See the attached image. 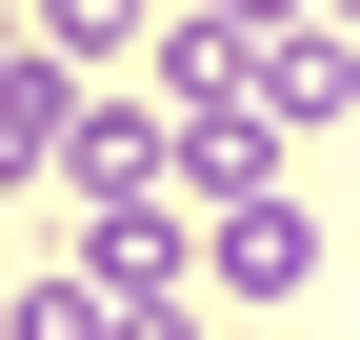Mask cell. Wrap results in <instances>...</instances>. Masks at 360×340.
<instances>
[{
	"mask_svg": "<svg viewBox=\"0 0 360 340\" xmlns=\"http://www.w3.org/2000/svg\"><path fill=\"white\" fill-rule=\"evenodd\" d=\"M220 20H300V0H220Z\"/></svg>",
	"mask_w": 360,
	"mask_h": 340,
	"instance_id": "obj_7",
	"label": "cell"
},
{
	"mask_svg": "<svg viewBox=\"0 0 360 340\" xmlns=\"http://www.w3.org/2000/svg\"><path fill=\"white\" fill-rule=\"evenodd\" d=\"M0 340H120V301L60 261V280H20V301H0Z\"/></svg>",
	"mask_w": 360,
	"mask_h": 340,
	"instance_id": "obj_5",
	"label": "cell"
},
{
	"mask_svg": "<svg viewBox=\"0 0 360 340\" xmlns=\"http://www.w3.org/2000/svg\"><path fill=\"white\" fill-rule=\"evenodd\" d=\"M220 340H281V320H220Z\"/></svg>",
	"mask_w": 360,
	"mask_h": 340,
	"instance_id": "obj_8",
	"label": "cell"
},
{
	"mask_svg": "<svg viewBox=\"0 0 360 340\" xmlns=\"http://www.w3.org/2000/svg\"><path fill=\"white\" fill-rule=\"evenodd\" d=\"M281 140H321V120H360V40H321V20H260V80H240Z\"/></svg>",
	"mask_w": 360,
	"mask_h": 340,
	"instance_id": "obj_4",
	"label": "cell"
},
{
	"mask_svg": "<svg viewBox=\"0 0 360 340\" xmlns=\"http://www.w3.org/2000/svg\"><path fill=\"white\" fill-rule=\"evenodd\" d=\"M180 261H200V200H80V280L101 301H180Z\"/></svg>",
	"mask_w": 360,
	"mask_h": 340,
	"instance_id": "obj_2",
	"label": "cell"
},
{
	"mask_svg": "<svg viewBox=\"0 0 360 340\" xmlns=\"http://www.w3.org/2000/svg\"><path fill=\"white\" fill-rule=\"evenodd\" d=\"M200 280H220L240 320H281L300 280H321V200H300V181H260V200H220V221H200Z\"/></svg>",
	"mask_w": 360,
	"mask_h": 340,
	"instance_id": "obj_1",
	"label": "cell"
},
{
	"mask_svg": "<svg viewBox=\"0 0 360 340\" xmlns=\"http://www.w3.org/2000/svg\"><path fill=\"white\" fill-rule=\"evenodd\" d=\"M120 340H220V320H200V301H120Z\"/></svg>",
	"mask_w": 360,
	"mask_h": 340,
	"instance_id": "obj_6",
	"label": "cell"
},
{
	"mask_svg": "<svg viewBox=\"0 0 360 340\" xmlns=\"http://www.w3.org/2000/svg\"><path fill=\"white\" fill-rule=\"evenodd\" d=\"M80 120H101V100H80V60H60V40H20V60H0V181H60Z\"/></svg>",
	"mask_w": 360,
	"mask_h": 340,
	"instance_id": "obj_3",
	"label": "cell"
}]
</instances>
